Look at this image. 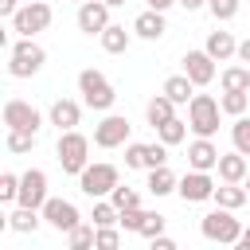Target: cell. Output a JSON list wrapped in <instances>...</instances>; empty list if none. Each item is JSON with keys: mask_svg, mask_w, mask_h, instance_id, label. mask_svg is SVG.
<instances>
[{"mask_svg": "<svg viewBox=\"0 0 250 250\" xmlns=\"http://www.w3.org/2000/svg\"><path fill=\"white\" fill-rule=\"evenodd\" d=\"M55 156H59V164H62V172H66V176H82V172H86V164H90V137H86V133H78V129L59 133Z\"/></svg>", "mask_w": 250, "mask_h": 250, "instance_id": "1", "label": "cell"}, {"mask_svg": "<svg viewBox=\"0 0 250 250\" xmlns=\"http://www.w3.org/2000/svg\"><path fill=\"white\" fill-rule=\"evenodd\" d=\"M219 117H223L219 98L195 94V98L188 102V129H191L195 137H215V133H219Z\"/></svg>", "mask_w": 250, "mask_h": 250, "instance_id": "2", "label": "cell"}, {"mask_svg": "<svg viewBox=\"0 0 250 250\" xmlns=\"http://www.w3.org/2000/svg\"><path fill=\"white\" fill-rule=\"evenodd\" d=\"M43 62H47V51L35 39H16L8 51V74L12 78H31L43 70Z\"/></svg>", "mask_w": 250, "mask_h": 250, "instance_id": "3", "label": "cell"}, {"mask_svg": "<svg viewBox=\"0 0 250 250\" xmlns=\"http://www.w3.org/2000/svg\"><path fill=\"white\" fill-rule=\"evenodd\" d=\"M78 94H82V105L102 109V113H109V109H113V102H117V94H113L109 78H105L102 70H94V66L78 74Z\"/></svg>", "mask_w": 250, "mask_h": 250, "instance_id": "4", "label": "cell"}, {"mask_svg": "<svg viewBox=\"0 0 250 250\" xmlns=\"http://www.w3.org/2000/svg\"><path fill=\"white\" fill-rule=\"evenodd\" d=\"M117 184H121V172H117V164H105V160L86 164V172L78 176V188H82V195H90V199H109Z\"/></svg>", "mask_w": 250, "mask_h": 250, "instance_id": "5", "label": "cell"}, {"mask_svg": "<svg viewBox=\"0 0 250 250\" xmlns=\"http://www.w3.org/2000/svg\"><path fill=\"white\" fill-rule=\"evenodd\" d=\"M199 230H203V238L223 242V246H234V242L242 238V223H238V219H234V211H227V207L207 211V215L199 219Z\"/></svg>", "mask_w": 250, "mask_h": 250, "instance_id": "6", "label": "cell"}, {"mask_svg": "<svg viewBox=\"0 0 250 250\" xmlns=\"http://www.w3.org/2000/svg\"><path fill=\"white\" fill-rule=\"evenodd\" d=\"M51 16H55V12H51L47 0H27V4L12 16V31H16L20 39H35L39 31L51 27Z\"/></svg>", "mask_w": 250, "mask_h": 250, "instance_id": "7", "label": "cell"}, {"mask_svg": "<svg viewBox=\"0 0 250 250\" xmlns=\"http://www.w3.org/2000/svg\"><path fill=\"white\" fill-rule=\"evenodd\" d=\"M4 129H20V133H39L43 129V113L23 102V98H8L4 102Z\"/></svg>", "mask_w": 250, "mask_h": 250, "instance_id": "8", "label": "cell"}, {"mask_svg": "<svg viewBox=\"0 0 250 250\" xmlns=\"http://www.w3.org/2000/svg\"><path fill=\"white\" fill-rule=\"evenodd\" d=\"M129 117L121 113H105L98 125H94V145L98 148H117V145H129Z\"/></svg>", "mask_w": 250, "mask_h": 250, "instance_id": "9", "label": "cell"}, {"mask_svg": "<svg viewBox=\"0 0 250 250\" xmlns=\"http://www.w3.org/2000/svg\"><path fill=\"white\" fill-rule=\"evenodd\" d=\"M47 199H51V195H47V172H43V168H27V172L20 176V195H16V203L43 211Z\"/></svg>", "mask_w": 250, "mask_h": 250, "instance_id": "10", "label": "cell"}, {"mask_svg": "<svg viewBox=\"0 0 250 250\" xmlns=\"http://www.w3.org/2000/svg\"><path fill=\"white\" fill-rule=\"evenodd\" d=\"M215 180H211V172H184L180 176V199L184 203H203V199H215Z\"/></svg>", "mask_w": 250, "mask_h": 250, "instance_id": "11", "label": "cell"}, {"mask_svg": "<svg viewBox=\"0 0 250 250\" xmlns=\"http://www.w3.org/2000/svg\"><path fill=\"white\" fill-rule=\"evenodd\" d=\"M43 223L47 227H55V230H74L78 223H82V215H78V207L70 203V199H47L43 203Z\"/></svg>", "mask_w": 250, "mask_h": 250, "instance_id": "12", "label": "cell"}, {"mask_svg": "<svg viewBox=\"0 0 250 250\" xmlns=\"http://www.w3.org/2000/svg\"><path fill=\"white\" fill-rule=\"evenodd\" d=\"M109 27V4L105 0H82L78 4V31L82 35H102Z\"/></svg>", "mask_w": 250, "mask_h": 250, "instance_id": "13", "label": "cell"}, {"mask_svg": "<svg viewBox=\"0 0 250 250\" xmlns=\"http://www.w3.org/2000/svg\"><path fill=\"white\" fill-rule=\"evenodd\" d=\"M219 148H215V141L211 137H195L191 145H188V168L191 172H211V168H219Z\"/></svg>", "mask_w": 250, "mask_h": 250, "instance_id": "14", "label": "cell"}, {"mask_svg": "<svg viewBox=\"0 0 250 250\" xmlns=\"http://www.w3.org/2000/svg\"><path fill=\"white\" fill-rule=\"evenodd\" d=\"M47 121H51L59 133L78 129V121H82V105H78V102H70V98H55V102H51V109H47Z\"/></svg>", "mask_w": 250, "mask_h": 250, "instance_id": "15", "label": "cell"}, {"mask_svg": "<svg viewBox=\"0 0 250 250\" xmlns=\"http://www.w3.org/2000/svg\"><path fill=\"white\" fill-rule=\"evenodd\" d=\"M184 74L195 86H207V82H215V59L207 51H188L184 55Z\"/></svg>", "mask_w": 250, "mask_h": 250, "instance_id": "16", "label": "cell"}, {"mask_svg": "<svg viewBox=\"0 0 250 250\" xmlns=\"http://www.w3.org/2000/svg\"><path fill=\"white\" fill-rule=\"evenodd\" d=\"M164 31H168V23H164V12H152V8H145V12L133 20V35H137V39H148V43H156V39H164Z\"/></svg>", "mask_w": 250, "mask_h": 250, "instance_id": "17", "label": "cell"}, {"mask_svg": "<svg viewBox=\"0 0 250 250\" xmlns=\"http://www.w3.org/2000/svg\"><path fill=\"white\" fill-rule=\"evenodd\" d=\"M219 180L223 184H246V176H250V164H246V156L234 148V152H223L219 156Z\"/></svg>", "mask_w": 250, "mask_h": 250, "instance_id": "18", "label": "cell"}, {"mask_svg": "<svg viewBox=\"0 0 250 250\" xmlns=\"http://www.w3.org/2000/svg\"><path fill=\"white\" fill-rule=\"evenodd\" d=\"M203 51H207L215 62H227V59H234V55H238V39H234L230 31H211Z\"/></svg>", "mask_w": 250, "mask_h": 250, "instance_id": "19", "label": "cell"}, {"mask_svg": "<svg viewBox=\"0 0 250 250\" xmlns=\"http://www.w3.org/2000/svg\"><path fill=\"white\" fill-rule=\"evenodd\" d=\"M160 94H168L176 105H188L191 98H195V82L188 78V74H172V78H164V90Z\"/></svg>", "mask_w": 250, "mask_h": 250, "instance_id": "20", "label": "cell"}, {"mask_svg": "<svg viewBox=\"0 0 250 250\" xmlns=\"http://www.w3.org/2000/svg\"><path fill=\"white\" fill-rule=\"evenodd\" d=\"M145 117H148V125L156 129V125H164V121H172V117H176V102H172L168 94H156V98H148Z\"/></svg>", "mask_w": 250, "mask_h": 250, "instance_id": "21", "label": "cell"}, {"mask_svg": "<svg viewBox=\"0 0 250 250\" xmlns=\"http://www.w3.org/2000/svg\"><path fill=\"white\" fill-rule=\"evenodd\" d=\"M39 223H43V211H35V207H20V203H16V211L8 215V227L20 230V234H35Z\"/></svg>", "mask_w": 250, "mask_h": 250, "instance_id": "22", "label": "cell"}, {"mask_svg": "<svg viewBox=\"0 0 250 250\" xmlns=\"http://www.w3.org/2000/svg\"><path fill=\"white\" fill-rule=\"evenodd\" d=\"M152 195H172L176 188H180V180H176V172L164 164V168H148V184H145Z\"/></svg>", "mask_w": 250, "mask_h": 250, "instance_id": "23", "label": "cell"}, {"mask_svg": "<svg viewBox=\"0 0 250 250\" xmlns=\"http://www.w3.org/2000/svg\"><path fill=\"white\" fill-rule=\"evenodd\" d=\"M98 39H102V51H109V55H121V51L133 43V31H125L121 23H109V27H105Z\"/></svg>", "mask_w": 250, "mask_h": 250, "instance_id": "24", "label": "cell"}, {"mask_svg": "<svg viewBox=\"0 0 250 250\" xmlns=\"http://www.w3.org/2000/svg\"><path fill=\"white\" fill-rule=\"evenodd\" d=\"M246 199H250V195H246V184H219V188H215V203L227 207V211H238Z\"/></svg>", "mask_w": 250, "mask_h": 250, "instance_id": "25", "label": "cell"}, {"mask_svg": "<svg viewBox=\"0 0 250 250\" xmlns=\"http://www.w3.org/2000/svg\"><path fill=\"white\" fill-rule=\"evenodd\" d=\"M219 86H223V94H242V90H250V66H227L223 74H219Z\"/></svg>", "mask_w": 250, "mask_h": 250, "instance_id": "26", "label": "cell"}, {"mask_svg": "<svg viewBox=\"0 0 250 250\" xmlns=\"http://www.w3.org/2000/svg\"><path fill=\"white\" fill-rule=\"evenodd\" d=\"M94 238H98V227L78 223L74 230H66V250H94Z\"/></svg>", "mask_w": 250, "mask_h": 250, "instance_id": "27", "label": "cell"}, {"mask_svg": "<svg viewBox=\"0 0 250 250\" xmlns=\"http://www.w3.org/2000/svg\"><path fill=\"white\" fill-rule=\"evenodd\" d=\"M90 223H94V227H117V223H121V211H117V207H113L109 199H94Z\"/></svg>", "mask_w": 250, "mask_h": 250, "instance_id": "28", "label": "cell"}, {"mask_svg": "<svg viewBox=\"0 0 250 250\" xmlns=\"http://www.w3.org/2000/svg\"><path fill=\"white\" fill-rule=\"evenodd\" d=\"M184 137H188V121H180V117H172V121L156 125V141H164L168 148H172V145H180Z\"/></svg>", "mask_w": 250, "mask_h": 250, "instance_id": "29", "label": "cell"}, {"mask_svg": "<svg viewBox=\"0 0 250 250\" xmlns=\"http://www.w3.org/2000/svg\"><path fill=\"white\" fill-rule=\"evenodd\" d=\"M219 105H223V113L227 117H246V105H250V90H234V94H223L219 98Z\"/></svg>", "mask_w": 250, "mask_h": 250, "instance_id": "30", "label": "cell"}, {"mask_svg": "<svg viewBox=\"0 0 250 250\" xmlns=\"http://www.w3.org/2000/svg\"><path fill=\"white\" fill-rule=\"evenodd\" d=\"M109 203H113L117 211H133V207H141V195H137L129 184H117V188H113V195H109Z\"/></svg>", "mask_w": 250, "mask_h": 250, "instance_id": "31", "label": "cell"}, {"mask_svg": "<svg viewBox=\"0 0 250 250\" xmlns=\"http://www.w3.org/2000/svg\"><path fill=\"white\" fill-rule=\"evenodd\" d=\"M230 141H234V148H238L242 156H250V117H234V125H230Z\"/></svg>", "mask_w": 250, "mask_h": 250, "instance_id": "32", "label": "cell"}, {"mask_svg": "<svg viewBox=\"0 0 250 250\" xmlns=\"http://www.w3.org/2000/svg\"><path fill=\"white\" fill-rule=\"evenodd\" d=\"M31 148H35V133H20V129H8V152L23 156V152H31Z\"/></svg>", "mask_w": 250, "mask_h": 250, "instance_id": "33", "label": "cell"}, {"mask_svg": "<svg viewBox=\"0 0 250 250\" xmlns=\"http://www.w3.org/2000/svg\"><path fill=\"white\" fill-rule=\"evenodd\" d=\"M94 250H121V227H98Z\"/></svg>", "mask_w": 250, "mask_h": 250, "instance_id": "34", "label": "cell"}, {"mask_svg": "<svg viewBox=\"0 0 250 250\" xmlns=\"http://www.w3.org/2000/svg\"><path fill=\"white\" fill-rule=\"evenodd\" d=\"M164 164H168V145L164 141L145 145V168H164Z\"/></svg>", "mask_w": 250, "mask_h": 250, "instance_id": "35", "label": "cell"}, {"mask_svg": "<svg viewBox=\"0 0 250 250\" xmlns=\"http://www.w3.org/2000/svg\"><path fill=\"white\" fill-rule=\"evenodd\" d=\"M207 8H211V16H215L219 23H227V20L238 16V0H207Z\"/></svg>", "mask_w": 250, "mask_h": 250, "instance_id": "36", "label": "cell"}, {"mask_svg": "<svg viewBox=\"0 0 250 250\" xmlns=\"http://www.w3.org/2000/svg\"><path fill=\"white\" fill-rule=\"evenodd\" d=\"M145 215L148 211H141V207H133V211H121V230H129V234H141V227H145Z\"/></svg>", "mask_w": 250, "mask_h": 250, "instance_id": "37", "label": "cell"}, {"mask_svg": "<svg viewBox=\"0 0 250 250\" xmlns=\"http://www.w3.org/2000/svg\"><path fill=\"white\" fill-rule=\"evenodd\" d=\"M16 195H20V176L16 172H4L0 176V199L4 203H16Z\"/></svg>", "mask_w": 250, "mask_h": 250, "instance_id": "38", "label": "cell"}, {"mask_svg": "<svg viewBox=\"0 0 250 250\" xmlns=\"http://www.w3.org/2000/svg\"><path fill=\"white\" fill-rule=\"evenodd\" d=\"M164 227H168V219H164V215H156V211H148V215H145L141 234H145V238H160V234H164Z\"/></svg>", "mask_w": 250, "mask_h": 250, "instance_id": "39", "label": "cell"}, {"mask_svg": "<svg viewBox=\"0 0 250 250\" xmlns=\"http://www.w3.org/2000/svg\"><path fill=\"white\" fill-rule=\"evenodd\" d=\"M125 168H145V145L141 141H129L125 145Z\"/></svg>", "mask_w": 250, "mask_h": 250, "instance_id": "40", "label": "cell"}, {"mask_svg": "<svg viewBox=\"0 0 250 250\" xmlns=\"http://www.w3.org/2000/svg\"><path fill=\"white\" fill-rule=\"evenodd\" d=\"M148 250H180V242L168 238V234H160V238H148Z\"/></svg>", "mask_w": 250, "mask_h": 250, "instance_id": "41", "label": "cell"}, {"mask_svg": "<svg viewBox=\"0 0 250 250\" xmlns=\"http://www.w3.org/2000/svg\"><path fill=\"white\" fill-rule=\"evenodd\" d=\"M242 66H250V39H238V55H234Z\"/></svg>", "mask_w": 250, "mask_h": 250, "instance_id": "42", "label": "cell"}, {"mask_svg": "<svg viewBox=\"0 0 250 250\" xmlns=\"http://www.w3.org/2000/svg\"><path fill=\"white\" fill-rule=\"evenodd\" d=\"M20 8H23V4H20V0H0V12H4V16H8V20H12V16H16V12H20Z\"/></svg>", "mask_w": 250, "mask_h": 250, "instance_id": "43", "label": "cell"}, {"mask_svg": "<svg viewBox=\"0 0 250 250\" xmlns=\"http://www.w3.org/2000/svg\"><path fill=\"white\" fill-rule=\"evenodd\" d=\"M176 4H180V8H184V12H199V8H203V4H207V0H176Z\"/></svg>", "mask_w": 250, "mask_h": 250, "instance_id": "44", "label": "cell"}, {"mask_svg": "<svg viewBox=\"0 0 250 250\" xmlns=\"http://www.w3.org/2000/svg\"><path fill=\"white\" fill-rule=\"evenodd\" d=\"M172 4H176V0H148V8H152V12H168Z\"/></svg>", "mask_w": 250, "mask_h": 250, "instance_id": "45", "label": "cell"}, {"mask_svg": "<svg viewBox=\"0 0 250 250\" xmlns=\"http://www.w3.org/2000/svg\"><path fill=\"white\" fill-rule=\"evenodd\" d=\"M234 250H250V242H246V238H238V242H234Z\"/></svg>", "mask_w": 250, "mask_h": 250, "instance_id": "46", "label": "cell"}, {"mask_svg": "<svg viewBox=\"0 0 250 250\" xmlns=\"http://www.w3.org/2000/svg\"><path fill=\"white\" fill-rule=\"evenodd\" d=\"M105 4H109V8H121V4H125V0H105Z\"/></svg>", "mask_w": 250, "mask_h": 250, "instance_id": "47", "label": "cell"}, {"mask_svg": "<svg viewBox=\"0 0 250 250\" xmlns=\"http://www.w3.org/2000/svg\"><path fill=\"white\" fill-rule=\"evenodd\" d=\"M242 238H246V242H250V227H242Z\"/></svg>", "mask_w": 250, "mask_h": 250, "instance_id": "48", "label": "cell"}, {"mask_svg": "<svg viewBox=\"0 0 250 250\" xmlns=\"http://www.w3.org/2000/svg\"><path fill=\"white\" fill-rule=\"evenodd\" d=\"M246 195H250V176H246Z\"/></svg>", "mask_w": 250, "mask_h": 250, "instance_id": "49", "label": "cell"}]
</instances>
